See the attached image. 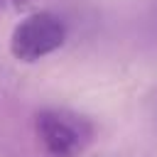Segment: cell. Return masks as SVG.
I'll use <instances>...</instances> for the list:
<instances>
[{
	"instance_id": "cell-3",
	"label": "cell",
	"mask_w": 157,
	"mask_h": 157,
	"mask_svg": "<svg viewBox=\"0 0 157 157\" xmlns=\"http://www.w3.org/2000/svg\"><path fill=\"white\" fill-rule=\"evenodd\" d=\"M29 2L32 0H0V15H5V12H20Z\"/></svg>"
},
{
	"instance_id": "cell-1",
	"label": "cell",
	"mask_w": 157,
	"mask_h": 157,
	"mask_svg": "<svg viewBox=\"0 0 157 157\" xmlns=\"http://www.w3.org/2000/svg\"><path fill=\"white\" fill-rule=\"evenodd\" d=\"M34 132L52 157H76L91 145L96 125L71 108H42L34 115Z\"/></svg>"
},
{
	"instance_id": "cell-2",
	"label": "cell",
	"mask_w": 157,
	"mask_h": 157,
	"mask_svg": "<svg viewBox=\"0 0 157 157\" xmlns=\"http://www.w3.org/2000/svg\"><path fill=\"white\" fill-rule=\"evenodd\" d=\"M66 42V25L56 12L37 10L22 17L10 32V54L22 64H34Z\"/></svg>"
}]
</instances>
